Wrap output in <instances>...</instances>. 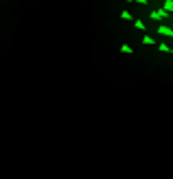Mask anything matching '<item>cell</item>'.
Wrapping results in <instances>:
<instances>
[{"mask_svg":"<svg viewBox=\"0 0 173 179\" xmlns=\"http://www.w3.org/2000/svg\"><path fill=\"white\" fill-rule=\"evenodd\" d=\"M123 2H134V0H123Z\"/></svg>","mask_w":173,"mask_h":179,"instance_id":"10","label":"cell"},{"mask_svg":"<svg viewBox=\"0 0 173 179\" xmlns=\"http://www.w3.org/2000/svg\"><path fill=\"white\" fill-rule=\"evenodd\" d=\"M171 53H173V48H171Z\"/></svg>","mask_w":173,"mask_h":179,"instance_id":"11","label":"cell"},{"mask_svg":"<svg viewBox=\"0 0 173 179\" xmlns=\"http://www.w3.org/2000/svg\"><path fill=\"white\" fill-rule=\"evenodd\" d=\"M121 53H123V55H132L134 48H132V46H127V44H123V46H121Z\"/></svg>","mask_w":173,"mask_h":179,"instance_id":"5","label":"cell"},{"mask_svg":"<svg viewBox=\"0 0 173 179\" xmlns=\"http://www.w3.org/2000/svg\"><path fill=\"white\" fill-rule=\"evenodd\" d=\"M149 18H151V20H169V11H167V9H158V11H151L149 13Z\"/></svg>","mask_w":173,"mask_h":179,"instance_id":"1","label":"cell"},{"mask_svg":"<svg viewBox=\"0 0 173 179\" xmlns=\"http://www.w3.org/2000/svg\"><path fill=\"white\" fill-rule=\"evenodd\" d=\"M158 48H160L162 53H171V48H169V46H167V44H158Z\"/></svg>","mask_w":173,"mask_h":179,"instance_id":"8","label":"cell"},{"mask_svg":"<svg viewBox=\"0 0 173 179\" xmlns=\"http://www.w3.org/2000/svg\"><path fill=\"white\" fill-rule=\"evenodd\" d=\"M142 44L145 46H153V44H158V42L153 40V37H149V35H142Z\"/></svg>","mask_w":173,"mask_h":179,"instance_id":"3","label":"cell"},{"mask_svg":"<svg viewBox=\"0 0 173 179\" xmlns=\"http://www.w3.org/2000/svg\"><path fill=\"white\" fill-rule=\"evenodd\" d=\"M162 9H167L169 13H173V0H165V2H162Z\"/></svg>","mask_w":173,"mask_h":179,"instance_id":"4","label":"cell"},{"mask_svg":"<svg viewBox=\"0 0 173 179\" xmlns=\"http://www.w3.org/2000/svg\"><path fill=\"white\" fill-rule=\"evenodd\" d=\"M121 20H134V18H132L129 11H123V13H121Z\"/></svg>","mask_w":173,"mask_h":179,"instance_id":"7","label":"cell"},{"mask_svg":"<svg viewBox=\"0 0 173 179\" xmlns=\"http://www.w3.org/2000/svg\"><path fill=\"white\" fill-rule=\"evenodd\" d=\"M158 33H160V35H167V37H173V29H169V26H162V24L158 26Z\"/></svg>","mask_w":173,"mask_h":179,"instance_id":"2","label":"cell"},{"mask_svg":"<svg viewBox=\"0 0 173 179\" xmlns=\"http://www.w3.org/2000/svg\"><path fill=\"white\" fill-rule=\"evenodd\" d=\"M134 29H138V31H145V22H140V20H134Z\"/></svg>","mask_w":173,"mask_h":179,"instance_id":"6","label":"cell"},{"mask_svg":"<svg viewBox=\"0 0 173 179\" xmlns=\"http://www.w3.org/2000/svg\"><path fill=\"white\" fill-rule=\"evenodd\" d=\"M136 5H147V0H134Z\"/></svg>","mask_w":173,"mask_h":179,"instance_id":"9","label":"cell"}]
</instances>
